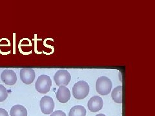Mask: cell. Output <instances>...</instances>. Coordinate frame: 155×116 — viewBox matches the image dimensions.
<instances>
[{
  "label": "cell",
  "mask_w": 155,
  "mask_h": 116,
  "mask_svg": "<svg viewBox=\"0 0 155 116\" xmlns=\"http://www.w3.org/2000/svg\"><path fill=\"white\" fill-rule=\"evenodd\" d=\"M89 93V85L85 81H78L72 87V94L77 100H83Z\"/></svg>",
  "instance_id": "7a4b0ae2"
},
{
  "label": "cell",
  "mask_w": 155,
  "mask_h": 116,
  "mask_svg": "<svg viewBox=\"0 0 155 116\" xmlns=\"http://www.w3.org/2000/svg\"><path fill=\"white\" fill-rule=\"evenodd\" d=\"M103 106V100L101 97L98 96H94L90 99L87 103L88 109L90 112H96L100 111Z\"/></svg>",
  "instance_id": "52a82bcc"
},
{
  "label": "cell",
  "mask_w": 155,
  "mask_h": 116,
  "mask_svg": "<svg viewBox=\"0 0 155 116\" xmlns=\"http://www.w3.org/2000/svg\"><path fill=\"white\" fill-rule=\"evenodd\" d=\"M20 79L26 85L33 83L36 77V72L32 68H22L20 72Z\"/></svg>",
  "instance_id": "8992f818"
},
{
  "label": "cell",
  "mask_w": 155,
  "mask_h": 116,
  "mask_svg": "<svg viewBox=\"0 0 155 116\" xmlns=\"http://www.w3.org/2000/svg\"><path fill=\"white\" fill-rule=\"evenodd\" d=\"M86 110L83 106L76 105L70 110L68 116H85Z\"/></svg>",
  "instance_id": "7c38bea8"
},
{
  "label": "cell",
  "mask_w": 155,
  "mask_h": 116,
  "mask_svg": "<svg viewBox=\"0 0 155 116\" xmlns=\"http://www.w3.org/2000/svg\"><path fill=\"white\" fill-rule=\"evenodd\" d=\"M2 81L4 83L8 85H14L17 81V76L16 73L11 70H4L1 74Z\"/></svg>",
  "instance_id": "ba28073f"
},
{
  "label": "cell",
  "mask_w": 155,
  "mask_h": 116,
  "mask_svg": "<svg viewBox=\"0 0 155 116\" xmlns=\"http://www.w3.org/2000/svg\"><path fill=\"white\" fill-rule=\"evenodd\" d=\"M113 83L108 77L101 76L98 77L96 82V92L102 96H107L111 92Z\"/></svg>",
  "instance_id": "6da1fadb"
},
{
  "label": "cell",
  "mask_w": 155,
  "mask_h": 116,
  "mask_svg": "<svg viewBox=\"0 0 155 116\" xmlns=\"http://www.w3.org/2000/svg\"><path fill=\"white\" fill-rule=\"evenodd\" d=\"M8 97V91L7 88L2 84H0V102H3L7 100Z\"/></svg>",
  "instance_id": "4fadbf2b"
},
{
  "label": "cell",
  "mask_w": 155,
  "mask_h": 116,
  "mask_svg": "<svg viewBox=\"0 0 155 116\" xmlns=\"http://www.w3.org/2000/svg\"><path fill=\"white\" fill-rule=\"evenodd\" d=\"M41 112L44 114H51L54 109V102L53 99L49 96L43 97L40 103Z\"/></svg>",
  "instance_id": "5b68a950"
},
{
  "label": "cell",
  "mask_w": 155,
  "mask_h": 116,
  "mask_svg": "<svg viewBox=\"0 0 155 116\" xmlns=\"http://www.w3.org/2000/svg\"><path fill=\"white\" fill-rule=\"evenodd\" d=\"M71 79V76L70 73L66 70H59L56 72L54 76V80L55 83L59 87L61 86H67L70 83Z\"/></svg>",
  "instance_id": "277c9868"
},
{
  "label": "cell",
  "mask_w": 155,
  "mask_h": 116,
  "mask_svg": "<svg viewBox=\"0 0 155 116\" xmlns=\"http://www.w3.org/2000/svg\"><path fill=\"white\" fill-rule=\"evenodd\" d=\"M0 116H8L7 110L2 108H0Z\"/></svg>",
  "instance_id": "9a60e30c"
},
{
  "label": "cell",
  "mask_w": 155,
  "mask_h": 116,
  "mask_svg": "<svg viewBox=\"0 0 155 116\" xmlns=\"http://www.w3.org/2000/svg\"><path fill=\"white\" fill-rule=\"evenodd\" d=\"M52 87V81L50 77L47 75L43 74L38 77L36 83V89L41 94L49 92Z\"/></svg>",
  "instance_id": "3957f363"
},
{
  "label": "cell",
  "mask_w": 155,
  "mask_h": 116,
  "mask_svg": "<svg viewBox=\"0 0 155 116\" xmlns=\"http://www.w3.org/2000/svg\"><path fill=\"white\" fill-rule=\"evenodd\" d=\"M111 97L114 102L116 103H122V86H118L114 88L112 92Z\"/></svg>",
  "instance_id": "8fae6325"
},
{
  "label": "cell",
  "mask_w": 155,
  "mask_h": 116,
  "mask_svg": "<svg viewBox=\"0 0 155 116\" xmlns=\"http://www.w3.org/2000/svg\"><path fill=\"white\" fill-rule=\"evenodd\" d=\"M50 116H67L62 110H56L50 114Z\"/></svg>",
  "instance_id": "5bb4252c"
},
{
  "label": "cell",
  "mask_w": 155,
  "mask_h": 116,
  "mask_svg": "<svg viewBox=\"0 0 155 116\" xmlns=\"http://www.w3.org/2000/svg\"><path fill=\"white\" fill-rule=\"evenodd\" d=\"M56 98L58 101L61 103H67L71 98L69 89L66 87H63V86L59 87L56 93Z\"/></svg>",
  "instance_id": "9c48e42d"
},
{
  "label": "cell",
  "mask_w": 155,
  "mask_h": 116,
  "mask_svg": "<svg viewBox=\"0 0 155 116\" xmlns=\"http://www.w3.org/2000/svg\"><path fill=\"white\" fill-rule=\"evenodd\" d=\"M11 116H27V110L21 105L13 106L10 111Z\"/></svg>",
  "instance_id": "30bf717a"
},
{
  "label": "cell",
  "mask_w": 155,
  "mask_h": 116,
  "mask_svg": "<svg viewBox=\"0 0 155 116\" xmlns=\"http://www.w3.org/2000/svg\"><path fill=\"white\" fill-rule=\"evenodd\" d=\"M95 116H106V115L105 114H98Z\"/></svg>",
  "instance_id": "2e32d148"
}]
</instances>
